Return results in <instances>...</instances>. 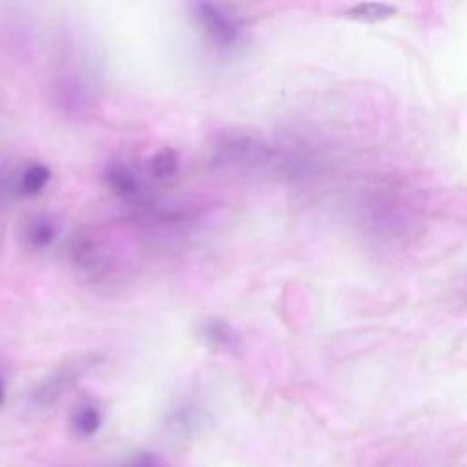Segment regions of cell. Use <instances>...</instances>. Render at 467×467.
<instances>
[{
  "label": "cell",
  "mask_w": 467,
  "mask_h": 467,
  "mask_svg": "<svg viewBox=\"0 0 467 467\" xmlns=\"http://www.w3.org/2000/svg\"><path fill=\"white\" fill-rule=\"evenodd\" d=\"M51 181V170L44 162H27L24 164L15 179H13V192L18 197H35L40 195Z\"/></svg>",
  "instance_id": "6"
},
{
  "label": "cell",
  "mask_w": 467,
  "mask_h": 467,
  "mask_svg": "<svg viewBox=\"0 0 467 467\" xmlns=\"http://www.w3.org/2000/svg\"><path fill=\"white\" fill-rule=\"evenodd\" d=\"M190 11L206 40L217 49L230 51L243 42V22L228 7L215 2H193Z\"/></svg>",
  "instance_id": "2"
},
{
  "label": "cell",
  "mask_w": 467,
  "mask_h": 467,
  "mask_svg": "<svg viewBox=\"0 0 467 467\" xmlns=\"http://www.w3.org/2000/svg\"><path fill=\"white\" fill-rule=\"evenodd\" d=\"M126 467H159L155 458L150 456V454H142L139 458H135L133 462H130Z\"/></svg>",
  "instance_id": "12"
},
{
  "label": "cell",
  "mask_w": 467,
  "mask_h": 467,
  "mask_svg": "<svg viewBox=\"0 0 467 467\" xmlns=\"http://www.w3.org/2000/svg\"><path fill=\"white\" fill-rule=\"evenodd\" d=\"M213 164L228 170L294 171L296 164L283 153L250 135H228L219 140L212 155Z\"/></svg>",
  "instance_id": "1"
},
{
  "label": "cell",
  "mask_w": 467,
  "mask_h": 467,
  "mask_svg": "<svg viewBox=\"0 0 467 467\" xmlns=\"http://www.w3.org/2000/svg\"><path fill=\"white\" fill-rule=\"evenodd\" d=\"M95 363V358L89 359H78L66 363L53 372H49L31 392V401L36 407H47L53 405L57 400H60L69 389L75 387V383L84 376V372Z\"/></svg>",
  "instance_id": "4"
},
{
  "label": "cell",
  "mask_w": 467,
  "mask_h": 467,
  "mask_svg": "<svg viewBox=\"0 0 467 467\" xmlns=\"http://www.w3.org/2000/svg\"><path fill=\"white\" fill-rule=\"evenodd\" d=\"M394 13V7L387 5V4H358L354 7H350L347 11V15L350 18L356 20H363V22H378L383 20L387 16H390Z\"/></svg>",
  "instance_id": "11"
},
{
  "label": "cell",
  "mask_w": 467,
  "mask_h": 467,
  "mask_svg": "<svg viewBox=\"0 0 467 467\" xmlns=\"http://www.w3.org/2000/svg\"><path fill=\"white\" fill-rule=\"evenodd\" d=\"M179 168H181V157L177 150L170 146L157 150L148 161V175L157 182L171 181L179 173Z\"/></svg>",
  "instance_id": "9"
},
{
  "label": "cell",
  "mask_w": 467,
  "mask_h": 467,
  "mask_svg": "<svg viewBox=\"0 0 467 467\" xmlns=\"http://www.w3.org/2000/svg\"><path fill=\"white\" fill-rule=\"evenodd\" d=\"M102 425L100 409L91 401L78 403L71 412V429L78 438H89L99 432Z\"/></svg>",
  "instance_id": "10"
},
{
  "label": "cell",
  "mask_w": 467,
  "mask_h": 467,
  "mask_svg": "<svg viewBox=\"0 0 467 467\" xmlns=\"http://www.w3.org/2000/svg\"><path fill=\"white\" fill-rule=\"evenodd\" d=\"M58 235V224L51 215L38 213L33 215L22 228V237L26 246L31 250H46L49 248Z\"/></svg>",
  "instance_id": "7"
},
{
  "label": "cell",
  "mask_w": 467,
  "mask_h": 467,
  "mask_svg": "<svg viewBox=\"0 0 467 467\" xmlns=\"http://www.w3.org/2000/svg\"><path fill=\"white\" fill-rule=\"evenodd\" d=\"M201 341L219 352H235L239 350L241 337L237 330L223 317H208L199 325Z\"/></svg>",
  "instance_id": "5"
},
{
  "label": "cell",
  "mask_w": 467,
  "mask_h": 467,
  "mask_svg": "<svg viewBox=\"0 0 467 467\" xmlns=\"http://www.w3.org/2000/svg\"><path fill=\"white\" fill-rule=\"evenodd\" d=\"M102 182L106 190L124 204L150 206V192L142 177L133 166L124 161H109L102 170Z\"/></svg>",
  "instance_id": "3"
},
{
  "label": "cell",
  "mask_w": 467,
  "mask_h": 467,
  "mask_svg": "<svg viewBox=\"0 0 467 467\" xmlns=\"http://www.w3.org/2000/svg\"><path fill=\"white\" fill-rule=\"evenodd\" d=\"M69 255L71 261L82 272H99L104 266V254L99 243L88 235H75L69 243Z\"/></svg>",
  "instance_id": "8"
},
{
  "label": "cell",
  "mask_w": 467,
  "mask_h": 467,
  "mask_svg": "<svg viewBox=\"0 0 467 467\" xmlns=\"http://www.w3.org/2000/svg\"><path fill=\"white\" fill-rule=\"evenodd\" d=\"M7 398V385H5V376L0 370V407L5 403Z\"/></svg>",
  "instance_id": "13"
}]
</instances>
